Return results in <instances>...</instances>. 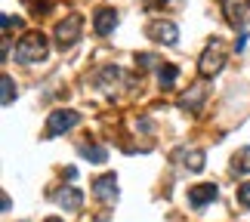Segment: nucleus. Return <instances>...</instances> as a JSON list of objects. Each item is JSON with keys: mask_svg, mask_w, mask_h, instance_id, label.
Masks as SVG:
<instances>
[{"mask_svg": "<svg viewBox=\"0 0 250 222\" xmlns=\"http://www.w3.org/2000/svg\"><path fill=\"white\" fill-rule=\"evenodd\" d=\"M46 53H50V43H46V37H43L41 31H31V34H25L22 40H19V46H16V62L34 65V62H43Z\"/></svg>", "mask_w": 250, "mask_h": 222, "instance_id": "1", "label": "nucleus"}, {"mask_svg": "<svg viewBox=\"0 0 250 222\" xmlns=\"http://www.w3.org/2000/svg\"><path fill=\"white\" fill-rule=\"evenodd\" d=\"M78 123H81V114H78V111H68V108L50 111V118H46V139H56V136H62V133L74 130Z\"/></svg>", "mask_w": 250, "mask_h": 222, "instance_id": "2", "label": "nucleus"}, {"mask_svg": "<svg viewBox=\"0 0 250 222\" xmlns=\"http://www.w3.org/2000/svg\"><path fill=\"white\" fill-rule=\"evenodd\" d=\"M81 28H83V19L78 13L68 16L65 22L56 25V43H59L62 50H65V46H74V43H78V37H81Z\"/></svg>", "mask_w": 250, "mask_h": 222, "instance_id": "3", "label": "nucleus"}, {"mask_svg": "<svg viewBox=\"0 0 250 222\" xmlns=\"http://www.w3.org/2000/svg\"><path fill=\"white\" fill-rule=\"evenodd\" d=\"M223 62H226V56H223V43L213 40V43H210L207 50H204V56H201V65H198V68H201V74H204V77H213V74L223 71Z\"/></svg>", "mask_w": 250, "mask_h": 222, "instance_id": "4", "label": "nucleus"}, {"mask_svg": "<svg viewBox=\"0 0 250 222\" xmlns=\"http://www.w3.org/2000/svg\"><path fill=\"white\" fill-rule=\"evenodd\" d=\"M93 195L102 201V204H114L118 201V176L114 173H105L93 182Z\"/></svg>", "mask_w": 250, "mask_h": 222, "instance_id": "5", "label": "nucleus"}, {"mask_svg": "<svg viewBox=\"0 0 250 222\" xmlns=\"http://www.w3.org/2000/svg\"><path fill=\"white\" fill-rule=\"evenodd\" d=\"M146 34L151 37V40L167 43V46H176V40H179V28L173 25V22H151L146 28Z\"/></svg>", "mask_w": 250, "mask_h": 222, "instance_id": "6", "label": "nucleus"}, {"mask_svg": "<svg viewBox=\"0 0 250 222\" xmlns=\"http://www.w3.org/2000/svg\"><path fill=\"white\" fill-rule=\"evenodd\" d=\"M223 9H226L229 25H235V28L247 25V19H250V0H223Z\"/></svg>", "mask_w": 250, "mask_h": 222, "instance_id": "7", "label": "nucleus"}, {"mask_svg": "<svg viewBox=\"0 0 250 222\" xmlns=\"http://www.w3.org/2000/svg\"><path fill=\"white\" fill-rule=\"evenodd\" d=\"M219 195V188L213 185V182H204V185H195V188H188V204L201 210V207H207V204H213Z\"/></svg>", "mask_w": 250, "mask_h": 222, "instance_id": "8", "label": "nucleus"}, {"mask_svg": "<svg viewBox=\"0 0 250 222\" xmlns=\"http://www.w3.org/2000/svg\"><path fill=\"white\" fill-rule=\"evenodd\" d=\"M114 28H118V13H114V9H99V13L93 16V31L99 37H108Z\"/></svg>", "mask_w": 250, "mask_h": 222, "instance_id": "9", "label": "nucleus"}, {"mask_svg": "<svg viewBox=\"0 0 250 222\" xmlns=\"http://www.w3.org/2000/svg\"><path fill=\"white\" fill-rule=\"evenodd\" d=\"M56 204H59V207H65V210H81V204H83V195H81V188H74V185L62 188L59 195H56Z\"/></svg>", "mask_w": 250, "mask_h": 222, "instance_id": "10", "label": "nucleus"}, {"mask_svg": "<svg viewBox=\"0 0 250 222\" xmlns=\"http://www.w3.org/2000/svg\"><path fill=\"white\" fill-rule=\"evenodd\" d=\"M176 77H179L176 65H158V83L164 86V90H173V86H176Z\"/></svg>", "mask_w": 250, "mask_h": 222, "instance_id": "11", "label": "nucleus"}, {"mask_svg": "<svg viewBox=\"0 0 250 222\" xmlns=\"http://www.w3.org/2000/svg\"><path fill=\"white\" fill-rule=\"evenodd\" d=\"M182 163H186V167L191 170V173H201L204 170V151H198V148H191V151H182Z\"/></svg>", "mask_w": 250, "mask_h": 222, "instance_id": "12", "label": "nucleus"}, {"mask_svg": "<svg viewBox=\"0 0 250 222\" xmlns=\"http://www.w3.org/2000/svg\"><path fill=\"white\" fill-rule=\"evenodd\" d=\"M81 154L90 163H105V161H108V151H105L102 145H81Z\"/></svg>", "mask_w": 250, "mask_h": 222, "instance_id": "13", "label": "nucleus"}, {"mask_svg": "<svg viewBox=\"0 0 250 222\" xmlns=\"http://www.w3.org/2000/svg\"><path fill=\"white\" fill-rule=\"evenodd\" d=\"M201 99H204V86H195V90H191V96L186 93V96L179 99V108H198Z\"/></svg>", "mask_w": 250, "mask_h": 222, "instance_id": "14", "label": "nucleus"}, {"mask_svg": "<svg viewBox=\"0 0 250 222\" xmlns=\"http://www.w3.org/2000/svg\"><path fill=\"white\" fill-rule=\"evenodd\" d=\"M232 170L235 173H250V148H241L232 158Z\"/></svg>", "mask_w": 250, "mask_h": 222, "instance_id": "15", "label": "nucleus"}, {"mask_svg": "<svg viewBox=\"0 0 250 222\" xmlns=\"http://www.w3.org/2000/svg\"><path fill=\"white\" fill-rule=\"evenodd\" d=\"M0 83H3V105H13V99H16V81L9 74H3Z\"/></svg>", "mask_w": 250, "mask_h": 222, "instance_id": "16", "label": "nucleus"}, {"mask_svg": "<svg viewBox=\"0 0 250 222\" xmlns=\"http://www.w3.org/2000/svg\"><path fill=\"white\" fill-rule=\"evenodd\" d=\"M0 22H3V37H9V31H13V28H16V31L22 28V19H13L9 13H3V16H0Z\"/></svg>", "mask_w": 250, "mask_h": 222, "instance_id": "17", "label": "nucleus"}, {"mask_svg": "<svg viewBox=\"0 0 250 222\" xmlns=\"http://www.w3.org/2000/svg\"><path fill=\"white\" fill-rule=\"evenodd\" d=\"M238 204H241L244 210H250V182L238 185Z\"/></svg>", "mask_w": 250, "mask_h": 222, "instance_id": "18", "label": "nucleus"}, {"mask_svg": "<svg viewBox=\"0 0 250 222\" xmlns=\"http://www.w3.org/2000/svg\"><path fill=\"white\" fill-rule=\"evenodd\" d=\"M136 62L142 65V68H151V65H155V56H148V53H139V56H136Z\"/></svg>", "mask_w": 250, "mask_h": 222, "instance_id": "19", "label": "nucleus"}, {"mask_svg": "<svg viewBox=\"0 0 250 222\" xmlns=\"http://www.w3.org/2000/svg\"><path fill=\"white\" fill-rule=\"evenodd\" d=\"M244 46H247V34H241V37H238V43H235V50H238V53H241V50H244Z\"/></svg>", "mask_w": 250, "mask_h": 222, "instance_id": "20", "label": "nucleus"}, {"mask_svg": "<svg viewBox=\"0 0 250 222\" xmlns=\"http://www.w3.org/2000/svg\"><path fill=\"white\" fill-rule=\"evenodd\" d=\"M46 222H62V219H46Z\"/></svg>", "mask_w": 250, "mask_h": 222, "instance_id": "21", "label": "nucleus"}]
</instances>
